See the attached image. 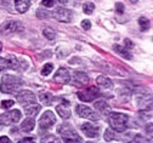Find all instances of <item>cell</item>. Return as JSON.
Returning a JSON list of instances; mask_svg holds the SVG:
<instances>
[{
    "label": "cell",
    "mask_w": 153,
    "mask_h": 143,
    "mask_svg": "<svg viewBox=\"0 0 153 143\" xmlns=\"http://www.w3.org/2000/svg\"><path fill=\"white\" fill-rule=\"evenodd\" d=\"M23 85L22 80L18 79L17 76L13 75H4L1 79V90L4 93H15L16 91H18L21 89V86Z\"/></svg>",
    "instance_id": "cell-1"
},
{
    "label": "cell",
    "mask_w": 153,
    "mask_h": 143,
    "mask_svg": "<svg viewBox=\"0 0 153 143\" xmlns=\"http://www.w3.org/2000/svg\"><path fill=\"white\" fill-rule=\"evenodd\" d=\"M109 125L112 129H114L118 132H123L126 130V124H128V116L123 113H112L109 115Z\"/></svg>",
    "instance_id": "cell-2"
},
{
    "label": "cell",
    "mask_w": 153,
    "mask_h": 143,
    "mask_svg": "<svg viewBox=\"0 0 153 143\" xmlns=\"http://www.w3.org/2000/svg\"><path fill=\"white\" fill-rule=\"evenodd\" d=\"M60 133L66 143H82V137L74 131L71 125H62L60 127Z\"/></svg>",
    "instance_id": "cell-3"
},
{
    "label": "cell",
    "mask_w": 153,
    "mask_h": 143,
    "mask_svg": "<svg viewBox=\"0 0 153 143\" xmlns=\"http://www.w3.org/2000/svg\"><path fill=\"white\" fill-rule=\"evenodd\" d=\"M20 119H21V112L18 110V109L10 110V112L4 113L3 115H0V122H1L3 125L15 124V122H17Z\"/></svg>",
    "instance_id": "cell-4"
},
{
    "label": "cell",
    "mask_w": 153,
    "mask_h": 143,
    "mask_svg": "<svg viewBox=\"0 0 153 143\" xmlns=\"http://www.w3.org/2000/svg\"><path fill=\"white\" fill-rule=\"evenodd\" d=\"M22 30H23V26L21 24V22L13 21V19L5 22L1 27H0V33H1V34L17 33V32H22Z\"/></svg>",
    "instance_id": "cell-5"
},
{
    "label": "cell",
    "mask_w": 153,
    "mask_h": 143,
    "mask_svg": "<svg viewBox=\"0 0 153 143\" xmlns=\"http://www.w3.org/2000/svg\"><path fill=\"white\" fill-rule=\"evenodd\" d=\"M99 95H100L99 89H96L95 86H91V87H89V89H86V90L79 91L78 93H76L78 98H79L80 101H83V102H92Z\"/></svg>",
    "instance_id": "cell-6"
},
{
    "label": "cell",
    "mask_w": 153,
    "mask_h": 143,
    "mask_svg": "<svg viewBox=\"0 0 153 143\" xmlns=\"http://www.w3.org/2000/svg\"><path fill=\"white\" fill-rule=\"evenodd\" d=\"M76 113H78L79 116L85 118V119H90L92 121H97L99 120V115L96 113H95L94 110H91V108H89L86 106H83V104L76 106Z\"/></svg>",
    "instance_id": "cell-7"
},
{
    "label": "cell",
    "mask_w": 153,
    "mask_h": 143,
    "mask_svg": "<svg viewBox=\"0 0 153 143\" xmlns=\"http://www.w3.org/2000/svg\"><path fill=\"white\" fill-rule=\"evenodd\" d=\"M17 101L23 106H26L27 103L28 104H35V95L29 90H23L21 92H18Z\"/></svg>",
    "instance_id": "cell-8"
},
{
    "label": "cell",
    "mask_w": 153,
    "mask_h": 143,
    "mask_svg": "<svg viewBox=\"0 0 153 143\" xmlns=\"http://www.w3.org/2000/svg\"><path fill=\"white\" fill-rule=\"evenodd\" d=\"M56 121V118L53 115V113L51 110H46L43 116L40 118V121H39V126L40 129H50Z\"/></svg>",
    "instance_id": "cell-9"
},
{
    "label": "cell",
    "mask_w": 153,
    "mask_h": 143,
    "mask_svg": "<svg viewBox=\"0 0 153 143\" xmlns=\"http://www.w3.org/2000/svg\"><path fill=\"white\" fill-rule=\"evenodd\" d=\"M53 17L60 22H71L72 21V12L66 9H57L53 12Z\"/></svg>",
    "instance_id": "cell-10"
},
{
    "label": "cell",
    "mask_w": 153,
    "mask_h": 143,
    "mask_svg": "<svg viewBox=\"0 0 153 143\" xmlns=\"http://www.w3.org/2000/svg\"><path fill=\"white\" fill-rule=\"evenodd\" d=\"M53 80L57 81V83H61V84H68L69 80H71L69 72L66 68H60L56 72V74L53 76Z\"/></svg>",
    "instance_id": "cell-11"
},
{
    "label": "cell",
    "mask_w": 153,
    "mask_h": 143,
    "mask_svg": "<svg viewBox=\"0 0 153 143\" xmlns=\"http://www.w3.org/2000/svg\"><path fill=\"white\" fill-rule=\"evenodd\" d=\"M73 85L74 86H84L89 83V76L83 72H75L73 76Z\"/></svg>",
    "instance_id": "cell-12"
},
{
    "label": "cell",
    "mask_w": 153,
    "mask_h": 143,
    "mask_svg": "<svg viewBox=\"0 0 153 143\" xmlns=\"http://www.w3.org/2000/svg\"><path fill=\"white\" fill-rule=\"evenodd\" d=\"M68 106H69V102L68 101H63L62 104H59L57 108H56L57 114H59L61 118H63V119H67V118L71 116V110L68 109Z\"/></svg>",
    "instance_id": "cell-13"
},
{
    "label": "cell",
    "mask_w": 153,
    "mask_h": 143,
    "mask_svg": "<svg viewBox=\"0 0 153 143\" xmlns=\"http://www.w3.org/2000/svg\"><path fill=\"white\" fill-rule=\"evenodd\" d=\"M82 130H83V132H84L88 137H90V138L97 137V135H99L97 129L95 127L94 125H91L90 122H85V124H83V125H82Z\"/></svg>",
    "instance_id": "cell-14"
},
{
    "label": "cell",
    "mask_w": 153,
    "mask_h": 143,
    "mask_svg": "<svg viewBox=\"0 0 153 143\" xmlns=\"http://www.w3.org/2000/svg\"><path fill=\"white\" fill-rule=\"evenodd\" d=\"M94 107H95V109H96L99 113H101L103 115H106V114H108L111 112V108L106 103V101H96V102H95V104H94Z\"/></svg>",
    "instance_id": "cell-15"
},
{
    "label": "cell",
    "mask_w": 153,
    "mask_h": 143,
    "mask_svg": "<svg viewBox=\"0 0 153 143\" xmlns=\"http://www.w3.org/2000/svg\"><path fill=\"white\" fill-rule=\"evenodd\" d=\"M16 4V10L20 13H25L28 11L29 6H30V1L29 0H17L15 3Z\"/></svg>",
    "instance_id": "cell-16"
},
{
    "label": "cell",
    "mask_w": 153,
    "mask_h": 143,
    "mask_svg": "<svg viewBox=\"0 0 153 143\" xmlns=\"http://www.w3.org/2000/svg\"><path fill=\"white\" fill-rule=\"evenodd\" d=\"M34 125H35V121L30 118H27L26 120H23V122L21 124V130L25 131V132H29L34 129Z\"/></svg>",
    "instance_id": "cell-17"
},
{
    "label": "cell",
    "mask_w": 153,
    "mask_h": 143,
    "mask_svg": "<svg viewBox=\"0 0 153 143\" xmlns=\"http://www.w3.org/2000/svg\"><path fill=\"white\" fill-rule=\"evenodd\" d=\"M96 83H97L99 86H101V87H103V89H109V87H112V81H111V79H108V78H106V76H103V75H101V76L97 78Z\"/></svg>",
    "instance_id": "cell-18"
},
{
    "label": "cell",
    "mask_w": 153,
    "mask_h": 143,
    "mask_svg": "<svg viewBox=\"0 0 153 143\" xmlns=\"http://www.w3.org/2000/svg\"><path fill=\"white\" fill-rule=\"evenodd\" d=\"M42 109V107L39 104H32V106H28L25 108V112L28 116H35L38 113H39V110Z\"/></svg>",
    "instance_id": "cell-19"
},
{
    "label": "cell",
    "mask_w": 153,
    "mask_h": 143,
    "mask_svg": "<svg viewBox=\"0 0 153 143\" xmlns=\"http://www.w3.org/2000/svg\"><path fill=\"white\" fill-rule=\"evenodd\" d=\"M113 49H114V51L118 52L119 55H122L123 57H125V58H128V59H131V55H130V53L128 52V50L124 49L123 46H120V45H114Z\"/></svg>",
    "instance_id": "cell-20"
},
{
    "label": "cell",
    "mask_w": 153,
    "mask_h": 143,
    "mask_svg": "<svg viewBox=\"0 0 153 143\" xmlns=\"http://www.w3.org/2000/svg\"><path fill=\"white\" fill-rule=\"evenodd\" d=\"M39 98H40V101L44 102L45 104H51V101H52L51 93H49V92H40Z\"/></svg>",
    "instance_id": "cell-21"
},
{
    "label": "cell",
    "mask_w": 153,
    "mask_h": 143,
    "mask_svg": "<svg viewBox=\"0 0 153 143\" xmlns=\"http://www.w3.org/2000/svg\"><path fill=\"white\" fill-rule=\"evenodd\" d=\"M94 9H95V5H94V3H91V1H86V3H84V5H83V10H84V12L88 13V15L92 13Z\"/></svg>",
    "instance_id": "cell-22"
},
{
    "label": "cell",
    "mask_w": 153,
    "mask_h": 143,
    "mask_svg": "<svg viewBox=\"0 0 153 143\" xmlns=\"http://www.w3.org/2000/svg\"><path fill=\"white\" fill-rule=\"evenodd\" d=\"M139 23H140V28H141L142 32L146 30V29H148V27H149V21H148L146 17H141L139 19Z\"/></svg>",
    "instance_id": "cell-23"
},
{
    "label": "cell",
    "mask_w": 153,
    "mask_h": 143,
    "mask_svg": "<svg viewBox=\"0 0 153 143\" xmlns=\"http://www.w3.org/2000/svg\"><path fill=\"white\" fill-rule=\"evenodd\" d=\"M42 143H60V141L57 139V137H55L53 135H49V136H45L42 139Z\"/></svg>",
    "instance_id": "cell-24"
},
{
    "label": "cell",
    "mask_w": 153,
    "mask_h": 143,
    "mask_svg": "<svg viewBox=\"0 0 153 143\" xmlns=\"http://www.w3.org/2000/svg\"><path fill=\"white\" fill-rule=\"evenodd\" d=\"M43 33H44V35H45L48 39H50V40H52V39L56 38V33H55L51 28H45V29L43 30Z\"/></svg>",
    "instance_id": "cell-25"
},
{
    "label": "cell",
    "mask_w": 153,
    "mask_h": 143,
    "mask_svg": "<svg viewBox=\"0 0 153 143\" xmlns=\"http://www.w3.org/2000/svg\"><path fill=\"white\" fill-rule=\"evenodd\" d=\"M52 69H53V66H52V63H46L44 67H43V69H42V74L45 76V75H49L51 72H52Z\"/></svg>",
    "instance_id": "cell-26"
},
{
    "label": "cell",
    "mask_w": 153,
    "mask_h": 143,
    "mask_svg": "<svg viewBox=\"0 0 153 143\" xmlns=\"http://www.w3.org/2000/svg\"><path fill=\"white\" fill-rule=\"evenodd\" d=\"M7 68H10L9 61L6 58L0 57V70H4V69H7Z\"/></svg>",
    "instance_id": "cell-27"
},
{
    "label": "cell",
    "mask_w": 153,
    "mask_h": 143,
    "mask_svg": "<svg viewBox=\"0 0 153 143\" xmlns=\"http://www.w3.org/2000/svg\"><path fill=\"white\" fill-rule=\"evenodd\" d=\"M105 139L106 141H113L114 139V132L111 129H107L105 131Z\"/></svg>",
    "instance_id": "cell-28"
},
{
    "label": "cell",
    "mask_w": 153,
    "mask_h": 143,
    "mask_svg": "<svg viewBox=\"0 0 153 143\" xmlns=\"http://www.w3.org/2000/svg\"><path fill=\"white\" fill-rule=\"evenodd\" d=\"M13 104H15L13 101H11V99H5V101L1 102V108H3V109H7V108L12 107Z\"/></svg>",
    "instance_id": "cell-29"
},
{
    "label": "cell",
    "mask_w": 153,
    "mask_h": 143,
    "mask_svg": "<svg viewBox=\"0 0 153 143\" xmlns=\"http://www.w3.org/2000/svg\"><path fill=\"white\" fill-rule=\"evenodd\" d=\"M129 143H147V142H146V139L141 135H136L135 137L132 138V141L129 142Z\"/></svg>",
    "instance_id": "cell-30"
},
{
    "label": "cell",
    "mask_w": 153,
    "mask_h": 143,
    "mask_svg": "<svg viewBox=\"0 0 153 143\" xmlns=\"http://www.w3.org/2000/svg\"><path fill=\"white\" fill-rule=\"evenodd\" d=\"M36 16L39 17V18H46V17H49V12H46V11H44V10H42V9H39L36 11Z\"/></svg>",
    "instance_id": "cell-31"
},
{
    "label": "cell",
    "mask_w": 153,
    "mask_h": 143,
    "mask_svg": "<svg viewBox=\"0 0 153 143\" xmlns=\"http://www.w3.org/2000/svg\"><path fill=\"white\" fill-rule=\"evenodd\" d=\"M82 27L85 29V30H89L91 28V22L89 21V19H84V21L82 22Z\"/></svg>",
    "instance_id": "cell-32"
},
{
    "label": "cell",
    "mask_w": 153,
    "mask_h": 143,
    "mask_svg": "<svg viewBox=\"0 0 153 143\" xmlns=\"http://www.w3.org/2000/svg\"><path fill=\"white\" fill-rule=\"evenodd\" d=\"M42 4H43L45 7H52V6L56 4V1H55V0H49V1L44 0V1H42Z\"/></svg>",
    "instance_id": "cell-33"
},
{
    "label": "cell",
    "mask_w": 153,
    "mask_h": 143,
    "mask_svg": "<svg viewBox=\"0 0 153 143\" xmlns=\"http://www.w3.org/2000/svg\"><path fill=\"white\" fill-rule=\"evenodd\" d=\"M17 143H35V141H34L33 137H26V138L21 139L20 142H17Z\"/></svg>",
    "instance_id": "cell-34"
},
{
    "label": "cell",
    "mask_w": 153,
    "mask_h": 143,
    "mask_svg": "<svg viewBox=\"0 0 153 143\" xmlns=\"http://www.w3.org/2000/svg\"><path fill=\"white\" fill-rule=\"evenodd\" d=\"M123 9H124V7H123V4H122V3H117V4H116V10L118 11V13H123V11H124Z\"/></svg>",
    "instance_id": "cell-35"
},
{
    "label": "cell",
    "mask_w": 153,
    "mask_h": 143,
    "mask_svg": "<svg viewBox=\"0 0 153 143\" xmlns=\"http://www.w3.org/2000/svg\"><path fill=\"white\" fill-rule=\"evenodd\" d=\"M0 143H11V141H10L9 137L3 136V137H0Z\"/></svg>",
    "instance_id": "cell-36"
},
{
    "label": "cell",
    "mask_w": 153,
    "mask_h": 143,
    "mask_svg": "<svg viewBox=\"0 0 153 143\" xmlns=\"http://www.w3.org/2000/svg\"><path fill=\"white\" fill-rule=\"evenodd\" d=\"M125 43H126V45H128L129 47H132V46H134V45H132V43L130 41V40H129V39H125Z\"/></svg>",
    "instance_id": "cell-37"
},
{
    "label": "cell",
    "mask_w": 153,
    "mask_h": 143,
    "mask_svg": "<svg viewBox=\"0 0 153 143\" xmlns=\"http://www.w3.org/2000/svg\"><path fill=\"white\" fill-rule=\"evenodd\" d=\"M147 132H148L149 135H152V124H149V125L147 126Z\"/></svg>",
    "instance_id": "cell-38"
},
{
    "label": "cell",
    "mask_w": 153,
    "mask_h": 143,
    "mask_svg": "<svg viewBox=\"0 0 153 143\" xmlns=\"http://www.w3.org/2000/svg\"><path fill=\"white\" fill-rule=\"evenodd\" d=\"M1 50H3V44L0 43V51H1Z\"/></svg>",
    "instance_id": "cell-39"
},
{
    "label": "cell",
    "mask_w": 153,
    "mask_h": 143,
    "mask_svg": "<svg viewBox=\"0 0 153 143\" xmlns=\"http://www.w3.org/2000/svg\"><path fill=\"white\" fill-rule=\"evenodd\" d=\"M88 143H94V142H88Z\"/></svg>",
    "instance_id": "cell-40"
}]
</instances>
